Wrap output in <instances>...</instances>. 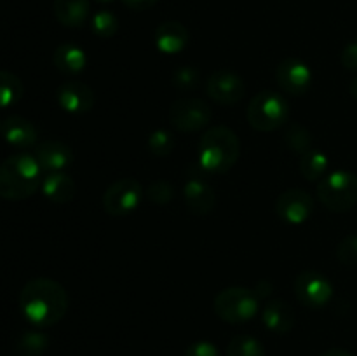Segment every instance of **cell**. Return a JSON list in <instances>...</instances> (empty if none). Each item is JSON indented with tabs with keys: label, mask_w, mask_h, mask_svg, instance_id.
I'll use <instances>...</instances> for the list:
<instances>
[{
	"label": "cell",
	"mask_w": 357,
	"mask_h": 356,
	"mask_svg": "<svg viewBox=\"0 0 357 356\" xmlns=\"http://www.w3.org/2000/svg\"><path fill=\"white\" fill-rule=\"evenodd\" d=\"M54 16L63 27L79 28L87 21L91 13L89 0H54Z\"/></svg>",
	"instance_id": "obj_20"
},
{
	"label": "cell",
	"mask_w": 357,
	"mask_h": 356,
	"mask_svg": "<svg viewBox=\"0 0 357 356\" xmlns=\"http://www.w3.org/2000/svg\"><path fill=\"white\" fill-rule=\"evenodd\" d=\"M171 126L181 133H194L206 128L211 121V108L201 98L183 96L178 98L169 107Z\"/></svg>",
	"instance_id": "obj_7"
},
{
	"label": "cell",
	"mask_w": 357,
	"mask_h": 356,
	"mask_svg": "<svg viewBox=\"0 0 357 356\" xmlns=\"http://www.w3.org/2000/svg\"><path fill=\"white\" fill-rule=\"evenodd\" d=\"M349 93H351V96L354 98V100H357V77L349 84Z\"/></svg>",
	"instance_id": "obj_36"
},
{
	"label": "cell",
	"mask_w": 357,
	"mask_h": 356,
	"mask_svg": "<svg viewBox=\"0 0 357 356\" xmlns=\"http://www.w3.org/2000/svg\"><path fill=\"white\" fill-rule=\"evenodd\" d=\"M49 346V337L42 332H24L16 342L17 356H42Z\"/></svg>",
	"instance_id": "obj_25"
},
{
	"label": "cell",
	"mask_w": 357,
	"mask_h": 356,
	"mask_svg": "<svg viewBox=\"0 0 357 356\" xmlns=\"http://www.w3.org/2000/svg\"><path fill=\"white\" fill-rule=\"evenodd\" d=\"M215 313L227 323H246L258 313V297L244 286H229L215 297Z\"/></svg>",
	"instance_id": "obj_6"
},
{
	"label": "cell",
	"mask_w": 357,
	"mask_h": 356,
	"mask_svg": "<svg viewBox=\"0 0 357 356\" xmlns=\"http://www.w3.org/2000/svg\"><path fill=\"white\" fill-rule=\"evenodd\" d=\"M56 70L65 75H77L86 68V52L75 44H61L52 54Z\"/></svg>",
	"instance_id": "obj_21"
},
{
	"label": "cell",
	"mask_w": 357,
	"mask_h": 356,
	"mask_svg": "<svg viewBox=\"0 0 357 356\" xmlns=\"http://www.w3.org/2000/svg\"><path fill=\"white\" fill-rule=\"evenodd\" d=\"M173 86L176 89L181 91H192L197 89V86L201 84V75H199V70L194 68L190 65L180 66V68L174 70L173 73Z\"/></svg>",
	"instance_id": "obj_29"
},
{
	"label": "cell",
	"mask_w": 357,
	"mask_h": 356,
	"mask_svg": "<svg viewBox=\"0 0 357 356\" xmlns=\"http://www.w3.org/2000/svg\"><path fill=\"white\" fill-rule=\"evenodd\" d=\"M275 80L282 93L289 96H303L312 84V72L302 59L286 58L275 70Z\"/></svg>",
	"instance_id": "obj_12"
},
{
	"label": "cell",
	"mask_w": 357,
	"mask_h": 356,
	"mask_svg": "<svg viewBox=\"0 0 357 356\" xmlns=\"http://www.w3.org/2000/svg\"><path fill=\"white\" fill-rule=\"evenodd\" d=\"M2 136L10 147L30 149L37 143V128L21 115H9L2 124Z\"/></svg>",
	"instance_id": "obj_17"
},
{
	"label": "cell",
	"mask_w": 357,
	"mask_h": 356,
	"mask_svg": "<svg viewBox=\"0 0 357 356\" xmlns=\"http://www.w3.org/2000/svg\"><path fill=\"white\" fill-rule=\"evenodd\" d=\"M174 145H176V138L167 129H155L150 133L149 140H146V147H149L150 154L155 157H166L173 152Z\"/></svg>",
	"instance_id": "obj_27"
},
{
	"label": "cell",
	"mask_w": 357,
	"mask_h": 356,
	"mask_svg": "<svg viewBox=\"0 0 357 356\" xmlns=\"http://www.w3.org/2000/svg\"><path fill=\"white\" fill-rule=\"evenodd\" d=\"M183 198L188 212L194 213V215L197 216H204L215 209V191H213L211 185L206 180H202L201 177L188 178L187 184H185L183 187Z\"/></svg>",
	"instance_id": "obj_14"
},
{
	"label": "cell",
	"mask_w": 357,
	"mask_h": 356,
	"mask_svg": "<svg viewBox=\"0 0 357 356\" xmlns=\"http://www.w3.org/2000/svg\"><path fill=\"white\" fill-rule=\"evenodd\" d=\"M122 2L132 10H145V9H150L152 6H155L159 0H122Z\"/></svg>",
	"instance_id": "obj_34"
},
{
	"label": "cell",
	"mask_w": 357,
	"mask_h": 356,
	"mask_svg": "<svg viewBox=\"0 0 357 356\" xmlns=\"http://www.w3.org/2000/svg\"><path fill=\"white\" fill-rule=\"evenodd\" d=\"M2 124H3V121H0V135H2Z\"/></svg>",
	"instance_id": "obj_38"
},
{
	"label": "cell",
	"mask_w": 357,
	"mask_h": 356,
	"mask_svg": "<svg viewBox=\"0 0 357 356\" xmlns=\"http://www.w3.org/2000/svg\"><path fill=\"white\" fill-rule=\"evenodd\" d=\"M59 107L68 114H86L96 103V94L87 84L79 82V80H68L58 87Z\"/></svg>",
	"instance_id": "obj_13"
},
{
	"label": "cell",
	"mask_w": 357,
	"mask_h": 356,
	"mask_svg": "<svg viewBox=\"0 0 357 356\" xmlns=\"http://www.w3.org/2000/svg\"><path fill=\"white\" fill-rule=\"evenodd\" d=\"M91 24H93L94 34L101 38L114 37L119 30V20L110 10H100V13L94 14Z\"/></svg>",
	"instance_id": "obj_28"
},
{
	"label": "cell",
	"mask_w": 357,
	"mask_h": 356,
	"mask_svg": "<svg viewBox=\"0 0 357 356\" xmlns=\"http://www.w3.org/2000/svg\"><path fill=\"white\" fill-rule=\"evenodd\" d=\"M328 164H330V161H328L326 154L321 152V150L310 149L309 152L300 156L298 168L302 177H305L309 181H316L326 175Z\"/></svg>",
	"instance_id": "obj_22"
},
{
	"label": "cell",
	"mask_w": 357,
	"mask_h": 356,
	"mask_svg": "<svg viewBox=\"0 0 357 356\" xmlns=\"http://www.w3.org/2000/svg\"><path fill=\"white\" fill-rule=\"evenodd\" d=\"M337 258L344 265H356L357 264V232L349 234L338 243L337 246Z\"/></svg>",
	"instance_id": "obj_31"
},
{
	"label": "cell",
	"mask_w": 357,
	"mask_h": 356,
	"mask_svg": "<svg viewBox=\"0 0 357 356\" xmlns=\"http://www.w3.org/2000/svg\"><path fill=\"white\" fill-rule=\"evenodd\" d=\"M35 159L40 164L42 171H63L73 163V152L66 143L59 140H45L35 149Z\"/></svg>",
	"instance_id": "obj_15"
},
{
	"label": "cell",
	"mask_w": 357,
	"mask_h": 356,
	"mask_svg": "<svg viewBox=\"0 0 357 356\" xmlns=\"http://www.w3.org/2000/svg\"><path fill=\"white\" fill-rule=\"evenodd\" d=\"M96 2H100V3H108V2H112V0H96Z\"/></svg>",
	"instance_id": "obj_37"
},
{
	"label": "cell",
	"mask_w": 357,
	"mask_h": 356,
	"mask_svg": "<svg viewBox=\"0 0 357 356\" xmlns=\"http://www.w3.org/2000/svg\"><path fill=\"white\" fill-rule=\"evenodd\" d=\"M24 86L17 75L0 70V108H9L23 98Z\"/></svg>",
	"instance_id": "obj_23"
},
{
	"label": "cell",
	"mask_w": 357,
	"mask_h": 356,
	"mask_svg": "<svg viewBox=\"0 0 357 356\" xmlns=\"http://www.w3.org/2000/svg\"><path fill=\"white\" fill-rule=\"evenodd\" d=\"M42 192L49 201L56 202V205H66L75 198V181L70 175L63 173V171H54L49 173L47 177L42 180Z\"/></svg>",
	"instance_id": "obj_19"
},
{
	"label": "cell",
	"mask_w": 357,
	"mask_h": 356,
	"mask_svg": "<svg viewBox=\"0 0 357 356\" xmlns=\"http://www.w3.org/2000/svg\"><path fill=\"white\" fill-rule=\"evenodd\" d=\"M295 295L303 306L319 309L330 304L333 297V285L324 274L317 271H303L295 278Z\"/></svg>",
	"instance_id": "obj_9"
},
{
	"label": "cell",
	"mask_w": 357,
	"mask_h": 356,
	"mask_svg": "<svg viewBox=\"0 0 357 356\" xmlns=\"http://www.w3.org/2000/svg\"><path fill=\"white\" fill-rule=\"evenodd\" d=\"M317 198L330 212H349L357 205V175L347 170L324 175L317 184Z\"/></svg>",
	"instance_id": "obj_5"
},
{
	"label": "cell",
	"mask_w": 357,
	"mask_h": 356,
	"mask_svg": "<svg viewBox=\"0 0 357 356\" xmlns=\"http://www.w3.org/2000/svg\"><path fill=\"white\" fill-rule=\"evenodd\" d=\"M206 93L215 103L230 107V105L239 103L246 96V82L239 73L232 70H216L206 82Z\"/></svg>",
	"instance_id": "obj_10"
},
{
	"label": "cell",
	"mask_w": 357,
	"mask_h": 356,
	"mask_svg": "<svg viewBox=\"0 0 357 356\" xmlns=\"http://www.w3.org/2000/svg\"><path fill=\"white\" fill-rule=\"evenodd\" d=\"M239 154V136L227 126H213L199 140V164L209 173L220 175L230 171L236 166Z\"/></svg>",
	"instance_id": "obj_3"
},
{
	"label": "cell",
	"mask_w": 357,
	"mask_h": 356,
	"mask_svg": "<svg viewBox=\"0 0 357 356\" xmlns=\"http://www.w3.org/2000/svg\"><path fill=\"white\" fill-rule=\"evenodd\" d=\"M185 356H220V353L216 349V346L211 344V342L199 341L188 346V349L185 351Z\"/></svg>",
	"instance_id": "obj_32"
},
{
	"label": "cell",
	"mask_w": 357,
	"mask_h": 356,
	"mask_svg": "<svg viewBox=\"0 0 357 356\" xmlns=\"http://www.w3.org/2000/svg\"><path fill=\"white\" fill-rule=\"evenodd\" d=\"M227 356H265V348L251 335H237L230 341Z\"/></svg>",
	"instance_id": "obj_26"
},
{
	"label": "cell",
	"mask_w": 357,
	"mask_h": 356,
	"mask_svg": "<svg viewBox=\"0 0 357 356\" xmlns=\"http://www.w3.org/2000/svg\"><path fill=\"white\" fill-rule=\"evenodd\" d=\"M146 198L155 205H169L174 198V187L166 180H155L146 188Z\"/></svg>",
	"instance_id": "obj_30"
},
{
	"label": "cell",
	"mask_w": 357,
	"mask_h": 356,
	"mask_svg": "<svg viewBox=\"0 0 357 356\" xmlns=\"http://www.w3.org/2000/svg\"><path fill=\"white\" fill-rule=\"evenodd\" d=\"M340 61L344 68L351 70V72H357V38L345 45L344 51H342Z\"/></svg>",
	"instance_id": "obj_33"
},
{
	"label": "cell",
	"mask_w": 357,
	"mask_h": 356,
	"mask_svg": "<svg viewBox=\"0 0 357 356\" xmlns=\"http://www.w3.org/2000/svg\"><path fill=\"white\" fill-rule=\"evenodd\" d=\"M143 187L135 178L114 181L103 194V209L110 216H124L135 212L142 201Z\"/></svg>",
	"instance_id": "obj_8"
},
{
	"label": "cell",
	"mask_w": 357,
	"mask_h": 356,
	"mask_svg": "<svg viewBox=\"0 0 357 356\" xmlns=\"http://www.w3.org/2000/svg\"><path fill=\"white\" fill-rule=\"evenodd\" d=\"M314 199L309 192L302 188H288L281 192L275 201V213L282 222L289 225H300L305 223L314 213Z\"/></svg>",
	"instance_id": "obj_11"
},
{
	"label": "cell",
	"mask_w": 357,
	"mask_h": 356,
	"mask_svg": "<svg viewBox=\"0 0 357 356\" xmlns=\"http://www.w3.org/2000/svg\"><path fill=\"white\" fill-rule=\"evenodd\" d=\"M190 35L180 21H164L155 30V45L164 54H178L188 45Z\"/></svg>",
	"instance_id": "obj_16"
},
{
	"label": "cell",
	"mask_w": 357,
	"mask_h": 356,
	"mask_svg": "<svg viewBox=\"0 0 357 356\" xmlns=\"http://www.w3.org/2000/svg\"><path fill=\"white\" fill-rule=\"evenodd\" d=\"M261 321L274 334H288L295 325V311L286 300H271L261 311Z\"/></svg>",
	"instance_id": "obj_18"
},
{
	"label": "cell",
	"mask_w": 357,
	"mask_h": 356,
	"mask_svg": "<svg viewBox=\"0 0 357 356\" xmlns=\"http://www.w3.org/2000/svg\"><path fill=\"white\" fill-rule=\"evenodd\" d=\"M20 309L35 327H52L68 311V293L61 283L51 278L30 279L20 293Z\"/></svg>",
	"instance_id": "obj_1"
},
{
	"label": "cell",
	"mask_w": 357,
	"mask_h": 356,
	"mask_svg": "<svg viewBox=\"0 0 357 356\" xmlns=\"http://www.w3.org/2000/svg\"><path fill=\"white\" fill-rule=\"evenodd\" d=\"M321 356H352V355L349 351H345V349H330V351L323 353Z\"/></svg>",
	"instance_id": "obj_35"
},
{
	"label": "cell",
	"mask_w": 357,
	"mask_h": 356,
	"mask_svg": "<svg viewBox=\"0 0 357 356\" xmlns=\"http://www.w3.org/2000/svg\"><path fill=\"white\" fill-rule=\"evenodd\" d=\"M42 168L35 156L14 154L0 164V198L23 201L33 195L42 185Z\"/></svg>",
	"instance_id": "obj_2"
},
{
	"label": "cell",
	"mask_w": 357,
	"mask_h": 356,
	"mask_svg": "<svg viewBox=\"0 0 357 356\" xmlns=\"http://www.w3.org/2000/svg\"><path fill=\"white\" fill-rule=\"evenodd\" d=\"M246 117L251 128L257 131L272 133L288 122L289 103L281 93L261 91L251 98Z\"/></svg>",
	"instance_id": "obj_4"
},
{
	"label": "cell",
	"mask_w": 357,
	"mask_h": 356,
	"mask_svg": "<svg viewBox=\"0 0 357 356\" xmlns=\"http://www.w3.org/2000/svg\"><path fill=\"white\" fill-rule=\"evenodd\" d=\"M284 142L288 149L300 157L312 149V133L300 122H289L284 133Z\"/></svg>",
	"instance_id": "obj_24"
}]
</instances>
